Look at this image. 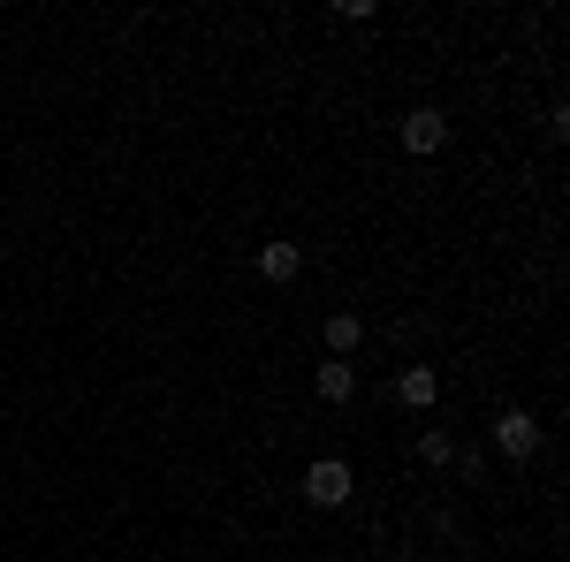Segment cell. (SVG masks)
<instances>
[{"instance_id": "7a4b0ae2", "label": "cell", "mask_w": 570, "mask_h": 562, "mask_svg": "<svg viewBox=\"0 0 570 562\" xmlns=\"http://www.w3.org/2000/svg\"><path fill=\"white\" fill-rule=\"evenodd\" d=\"M351 464H343V456H320V464H312L305 472V502L312 510H343V502H351Z\"/></svg>"}, {"instance_id": "3957f363", "label": "cell", "mask_w": 570, "mask_h": 562, "mask_svg": "<svg viewBox=\"0 0 570 562\" xmlns=\"http://www.w3.org/2000/svg\"><path fill=\"white\" fill-rule=\"evenodd\" d=\"M441 145H449V115H441V107H411V115H403V152H411V160H434Z\"/></svg>"}, {"instance_id": "30bf717a", "label": "cell", "mask_w": 570, "mask_h": 562, "mask_svg": "<svg viewBox=\"0 0 570 562\" xmlns=\"http://www.w3.org/2000/svg\"><path fill=\"white\" fill-rule=\"evenodd\" d=\"M464 562H472V555H464Z\"/></svg>"}, {"instance_id": "9c48e42d", "label": "cell", "mask_w": 570, "mask_h": 562, "mask_svg": "<svg viewBox=\"0 0 570 562\" xmlns=\"http://www.w3.org/2000/svg\"><path fill=\"white\" fill-rule=\"evenodd\" d=\"M389 562H411V555H389Z\"/></svg>"}, {"instance_id": "8992f818", "label": "cell", "mask_w": 570, "mask_h": 562, "mask_svg": "<svg viewBox=\"0 0 570 562\" xmlns=\"http://www.w3.org/2000/svg\"><path fill=\"white\" fill-rule=\"evenodd\" d=\"M312 388H320V403H351V395H357V365H343V357H327V365L312 373Z\"/></svg>"}, {"instance_id": "ba28073f", "label": "cell", "mask_w": 570, "mask_h": 562, "mask_svg": "<svg viewBox=\"0 0 570 562\" xmlns=\"http://www.w3.org/2000/svg\"><path fill=\"white\" fill-rule=\"evenodd\" d=\"M419 464L449 472V464H456V433H449V426H426V433H419Z\"/></svg>"}, {"instance_id": "5b68a950", "label": "cell", "mask_w": 570, "mask_h": 562, "mask_svg": "<svg viewBox=\"0 0 570 562\" xmlns=\"http://www.w3.org/2000/svg\"><path fill=\"white\" fill-rule=\"evenodd\" d=\"M320 335H327V349L351 365L357 349H365V319H357V312H327V327H320Z\"/></svg>"}, {"instance_id": "6da1fadb", "label": "cell", "mask_w": 570, "mask_h": 562, "mask_svg": "<svg viewBox=\"0 0 570 562\" xmlns=\"http://www.w3.org/2000/svg\"><path fill=\"white\" fill-rule=\"evenodd\" d=\"M487 441H494V456H510V464H525V456H540V418L532 411H494V426H487Z\"/></svg>"}, {"instance_id": "277c9868", "label": "cell", "mask_w": 570, "mask_h": 562, "mask_svg": "<svg viewBox=\"0 0 570 562\" xmlns=\"http://www.w3.org/2000/svg\"><path fill=\"white\" fill-rule=\"evenodd\" d=\"M395 403H403V411H434L441 403V373L434 365H395Z\"/></svg>"}, {"instance_id": "52a82bcc", "label": "cell", "mask_w": 570, "mask_h": 562, "mask_svg": "<svg viewBox=\"0 0 570 562\" xmlns=\"http://www.w3.org/2000/svg\"><path fill=\"white\" fill-rule=\"evenodd\" d=\"M259 274L266 282H297L305 274V252L297 244H259Z\"/></svg>"}]
</instances>
